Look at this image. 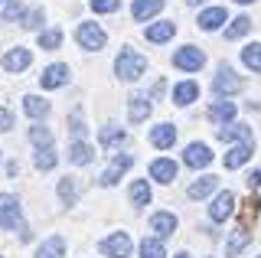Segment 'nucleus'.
I'll use <instances>...</instances> for the list:
<instances>
[{"instance_id": "obj_1", "label": "nucleus", "mask_w": 261, "mask_h": 258, "mask_svg": "<svg viewBox=\"0 0 261 258\" xmlns=\"http://www.w3.org/2000/svg\"><path fill=\"white\" fill-rule=\"evenodd\" d=\"M0 229L20 232V239H30V229L23 222V206L13 193H0Z\"/></svg>"}, {"instance_id": "obj_2", "label": "nucleus", "mask_w": 261, "mask_h": 258, "mask_svg": "<svg viewBox=\"0 0 261 258\" xmlns=\"http://www.w3.org/2000/svg\"><path fill=\"white\" fill-rule=\"evenodd\" d=\"M114 72H118L124 82H137V79L147 72V59L137 49H130V46H124V49L118 53V59H114Z\"/></svg>"}, {"instance_id": "obj_3", "label": "nucleus", "mask_w": 261, "mask_h": 258, "mask_svg": "<svg viewBox=\"0 0 261 258\" xmlns=\"http://www.w3.org/2000/svg\"><path fill=\"white\" fill-rule=\"evenodd\" d=\"M75 39L82 49H105V43H108V36H105V30L98 27V23H82V27L75 30Z\"/></svg>"}, {"instance_id": "obj_4", "label": "nucleus", "mask_w": 261, "mask_h": 258, "mask_svg": "<svg viewBox=\"0 0 261 258\" xmlns=\"http://www.w3.org/2000/svg\"><path fill=\"white\" fill-rule=\"evenodd\" d=\"M173 66L183 69V72H199L202 66H206V53L196 49V46H183V49L173 53Z\"/></svg>"}, {"instance_id": "obj_5", "label": "nucleus", "mask_w": 261, "mask_h": 258, "mask_svg": "<svg viewBox=\"0 0 261 258\" xmlns=\"http://www.w3.org/2000/svg\"><path fill=\"white\" fill-rule=\"evenodd\" d=\"M212 88H216V95H235V92H242V88H245V82H242V75H235V69L222 66V69L216 72Z\"/></svg>"}, {"instance_id": "obj_6", "label": "nucleus", "mask_w": 261, "mask_h": 258, "mask_svg": "<svg viewBox=\"0 0 261 258\" xmlns=\"http://www.w3.org/2000/svg\"><path fill=\"white\" fill-rule=\"evenodd\" d=\"M98 248H101L108 258H127L130 255V236L127 232H111L108 239H101Z\"/></svg>"}, {"instance_id": "obj_7", "label": "nucleus", "mask_w": 261, "mask_h": 258, "mask_svg": "<svg viewBox=\"0 0 261 258\" xmlns=\"http://www.w3.org/2000/svg\"><path fill=\"white\" fill-rule=\"evenodd\" d=\"M235 213V193H219L216 199H212V206H209V219L212 222H225L228 216Z\"/></svg>"}, {"instance_id": "obj_8", "label": "nucleus", "mask_w": 261, "mask_h": 258, "mask_svg": "<svg viewBox=\"0 0 261 258\" xmlns=\"http://www.w3.org/2000/svg\"><path fill=\"white\" fill-rule=\"evenodd\" d=\"M69 66H65V62H53V66L49 69H43V75H39V85L43 88H62L65 82H69Z\"/></svg>"}, {"instance_id": "obj_9", "label": "nucleus", "mask_w": 261, "mask_h": 258, "mask_svg": "<svg viewBox=\"0 0 261 258\" xmlns=\"http://www.w3.org/2000/svg\"><path fill=\"white\" fill-rule=\"evenodd\" d=\"M219 141H235V144H255V131L248 124H222Z\"/></svg>"}, {"instance_id": "obj_10", "label": "nucleus", "mask_w": 261, "mask_h": 258, "mask_svg": "<svg viewBox=\"0 0 261 258\" xmlns=\"http://www.w3.org/2000/svg\"><path fill=\"white\" fill-rule=\"evenodd\" d=\"M130 164H134V157H130V154H121V157H114V160H111V167L101 173V180H98V183H101V187H114V183H118L121 176H124V170H127Z\"/></svg>"}, {"instance_id": "obj_11", "label": "nucleus", "mask_w": 261, "mask_h": 258, "mask_svg": "<svg viewBox=\"0 0 261 258\" xmlns=\"http://www.w3.org/2000/svg\"><path fill=\"white\" fill-rule=\"evenodd\" d=\"M183 164L193 167V170H199V167H209L212 164V150L206 147V144H190L183 154Z\"/></svg>"}, {"instance_id": "obj_12", "label": "nucleus", "mask_w": 261, "mask_h": 258, "mask_svg": "<svg viewBox=\"0 0 261 258\" xmlns=\"http://www.w3.org/2000/svg\"><path fill=\"white\" fill-rule=\"evenodd\" d=\"M147 115H150V98H147V95H130V101H127L130 124H141V121H147Z\"/></svg>"}, {"instance_id": "obj_13", "label": "nucleus", "mask_w": 261, "mask_h": 258, "mask_svg": "<svg viewBox=\"0 0 261 258\" xmlns=\"http://www.w3.org/2000/svg\"><path fill=\"white\" fill-rule=\"evenodd\" d=\"M30 62H33V56H30V49H23V46H16V49H10L4 56L7 72H23V69H30Z\"/></svg>"}, {"instance_id": "obj_14", "label": "nucleus", "mask_w": 261, "mask_h": 258, "mask_svg": "<svg viewBox=\"0 0 261 258\" xmlns=\"http://www.w3.org/2000/svg\"><path fill=\"white\" fill-rule=\"evenodd\" d=\"M150 176L157 183H173L176 180V164H173V160H167V157H157L150 164Z\"/></svg>"}, {"instance_id": "obj_15", "label": "nucleus", "mask_w": 261, "mask_h": 258, "mask_svg": "<svg viewBox=\"0 0 261 258\" xmlns=\"http://www.w3.org/2000/svg\"><path fill=\"white\" fill-rule=\"evenodd\" d=\"M150 229L157 232V239H167L176 232V216L173 213H153L150 216Z\"/></svg>"}, {"instance_id": "obj_16", "label": "nucleus", "mask_w": 261, "mask_h": 258, "mask_svg": "<svg viewBox=\"0 0 261 258\" xmlns=\"http://www.w3.org/2000/svg\"><path fill=\"white\" fill-rule=\"evenodd\" d=\"M251 160V144H235V147H228L225 154V170H239Z\"/></svg>"}, {"instance_id": "obj_17", "label": "nucleus", "mask_w": 261, "mask_h": 258, "mask_svg": "<svg viewBox=\"0 0 261 258\" xmlns=\"http://www.w3.org/2000/svg\"><path fill=\"white\" fill-rule=\"evenodd\" d=\"M176 33V23L173 20H163V23H153V27H147V43H167V39H173Z\"/></svg>"}, {"instance_id": "obj_18", "label": "nucleus", "mask_w": 261, "mask_h": 258, "mask_svg": "<svg viewBox=\"0 0 261 258\" xmlns=\"http://www.w3.org/2000/svg\"><path fill=\"white\" fill-rule=\"evenodd\" d=\"M95 160V147L92 144H85V141H75L69 147V164H75V167H85V164H92Z\"/></svg>"}, {"instance_id": "obj_19", "label": "nucleus", "mask_w": 261, "mask_h": 258, "mask_svg": "<svg viewBox=\"0 0 261 258\" xmlns=\"http://www.w3.org/2000/svg\"><path fill=\"white\" fill-rule=\"evenodd\" d=\"M222 23H225V7H209V10L199 13V30H206V33L219 30Z\"/></svg>"}, {"instance_id": "obj_20", "label": "nucleus", "mask_w": 261, "mask_h": 258, "mask_svg": "<svg viewBox=\"0 0 261 258\" xmlns=\"http://www.w3.org/2000/svg\"><path fill=\"white\" fill-rule=\"evenodd\" d=\"M160 10H163V0H134V7H130V13H134L137 23L150 20L153 13H160Z\"/></svg>"}, {"instance_id": "obj_21", "label": "nucleus", "mask_w": 261, "mask_h": 258, "mask_svg": "<svg viewBox=\"0 0 261 258\" xmlns=\"http://www.w3.org/2000/svg\"><path fill=\"white\" fill-rule=\"evenodd\" d=\"M173 141H176V127L173 124H157V127H153V131H150V144H153V147H173Z\"/></svg>"}, {"instance_id": "obj_22", "label": "nucleus", "mask_w": 261, "mask_h": 258, "mask_svg": "<svg viewBox=\"0 0 261 258\" xmlns=\"http://www.w3.org/2000/svg\"><path fill=\"white\" fill-rule=\"evenodd\" d=\"M248 242H251V232L245 229V225H239V229L228 236V242H225V255H228V258H235L245 245H248Z\"/></svg>"}, {"instance_id": "obj_23", "label": "nucleus", "mask_w": 261, "mask_h": 258, "mask_svg": "<svg viewBox=\"0 0 261 258\" xmlns=\"http://www.w3.org/2000/svg\"><path fill=\"white\" fill-rule=\"evenodd\" d=\"M65 255V239L62 236H49L43 245L36 248V258H62Z\"/></svg>"}, {"instance_id": "obj_24", "label": "nucleus", "mask_w": 261, "mask_h": 258, "mask_svg": "<svg viewBox=\"0 0 261 258\" xmlns=\"http://www.w3.org/2000/svg\"><path fill=\"white\" fill-rule=\"evenodd\" d=\"M216 187H219V176H209V173L199 176L196 183H190V199H206Z\"/></svg>"}, {"instance_id": "obj_25", "label": "nucleus", "mask_w": 261, "mask_h": 258, "mask_svg": "<svg viewBox=\"0 0 261 258\" xmlns=\"http://www.w3.org/2000/svg\"><path fill=\"white\" fill-rule=\"evenodd\" d=\"M23 111H27L30 118H46L49 115V101L46 98H39V95H27V98H23Z\"/></svg>"}, {"instance_id": "obj_26", "label": "nucleus", "mask_w": 261, "mask_h": 258, "mask_svg": "<svg viewBox=\"0 0 261 258\" xmlns=\"http://www.w3.org/2000/svg\"><path fill=\"white\" fill-rule=\"evenodd\" d=\"M196 98H199V85H196V82H179L173 88V101L176 105H193Z\"/></svg>"}, {"instance_id": "obj_27", "label": "nucleus", "mask_w": 261, "mask_h": 258, "mask_svg": "<svg viewBox=\"0 0 261 258\" xmlns=\"http://www.w3.org/2000/svg\"><path fill=\"white\" fill-rule=\"evenodd\" d=\"M209 118L216 121V124H232V118H235V105L232 101H216L209 108Z\"/></svg>"}, {"instance_id": "obj_28", "label": "nucleus", "mask_w": 261, "mask_h": 258, "mask_svg": "<svg viewBox=\"0 0 261 258\" xmlns=\"http://www.w3.org/2000/svg\"><path fill=\"white\" fill-rule=\"evenodd\" d=\"M150 196H153V193H150V183H147V180H134V183H130V203H134V206H147Z\"/></svg>"}, {"instance_id": "obj_29", "label": "nucleus", "mask_w": 261, "mask_h": 258, "mask_svg": "<svg viewBox=\"0 0 261 258\" xmlns=\"http://www.w3.org/2000/svg\"><path fill=\"white\" fill-rule=\"evenodd\" d=\"M79 180H75V176H65V180H59V199H62V203H75V199H79Z\"/></svg>"}, {"instance_id": "obj_30", "label": "nucleus", "mask_w": 261, "mask_h": 258, "mask_svg": "<svg viewBox=\"0 0 261 258\" xmlns=\"http://www.w3.org/2000/svg\"><path fill=\"white\" fill-rule=\"evenodd\" d=\"M124 138H127V134L121 131V127H114V124L101 127V134H98V141H101V147H118V144H124Z\"/></svg>"}, {"instance_id": "obj_31", "label": "nucleus", "mask_w": 261, "mask_h": 258, "mask_svg": "<svg viewBox=\"0 0 261 258\" xmlns=\"http://www.w3.org/2000/svg\"><path fill=\"white\" fill-rule=\"evenodd\" d=\"M242 62L251 72H261V43H248V46H245V49H242Z\"/></svg>"}, {"instance_id": "obj_32", "label": "nucleus", "mask_w": 261, "mask_h": 258, "mask_svg": "<svg viewBox=\"0 0 261 258\" xmlns=\"http://www.w3.org/2000/svg\"><path fill=\"white\" fill-rule=\"evenodd\" d=\"M141 258H167L163 239H144L141 242Z\"/></svg>"}, {"instance_id": "obj_33", "label": "nucleus", "mask_w": 261, "mask_h": 258, "mask_svg": "<svg viewBox=\"0 0 261 258\" xmlns=\"http://www.w3.org/2000/svg\"><path fill=\"white\" fill-rule=\"evenodd\" d=\"M56 160H59V157H56V150H53V147H39V150H36V157H33V164H36V170H53Z\"/></svg>"}, {"instance_id": "obj_34", "label": "nucleus", "mask_w": 261, "mask_h": 258, "mask_svg": "<svg viewBox=\"0 0 261 258\" xmlns=\"http://www.w3.org/2000/svg\"><path fill=\"white\" fill-rule=\"evenodd\" d=\"M59 43H62V30H43V33H39V49H59Z\"/></svg>"}, {"instance_id": "obj_35", "label": "nucleus", "mask_w": 261, "mask_h": 258, "mask_svg": "<svg viewBox=\"0 0 261 258\" xmlns=\"http://www.w3.org/2000/svg\"><path fill=\"white\" fill-rule=\"evenodd\" d=\"M248 30H251V20H248V17H235L232 27L225 30V39H239V36L248 33Z\"/></svg>"}, {"instance_id": "obj_36", "label": "nucleus", "mask_w": 261, "mask_h": 258, "mask_svg": "<svg viewBox=\"0 0 261 258\" xmlns=\"http://www.w3.org/2000/svg\"><path fill=\"white\" fill-rule=\"evenodd\" d=\"M30 141L36 144V147H53V134H49V127H43V124L30 127Z\"/></svg>"}, {"instance_id": "obj_37", "label": "nucleus", "mask_w": 261, "mask_h": 258, "mask_svg": "<svg viewBox=\"0 0 261 258\" xmlns=\"http://www.w3.org/2000/svg\"><path fill=\"white\" fill-rule=\"evenodd\" d=\"M69 131L75 134V141H82V138H85V121H82V111H79V108L69 115Z\"/></svg>"}, {"instance_id": "obj_38", "label": "nucleus", "mask_w": 261, "mask_h": 258, "mask_svg": "<svg viewBox=\"0 0 261 258\" xmlns=\"http://www.w3.org/2000/svg\"><path fill=\"white\" fill-rule=\"evenodd\" d=\"M20 17H23V7H20V0H10V4H4V20L7 23H20Z\"/></svg>"}, {"instance_id": "obj_39", "label": "nucleus", "mask_w": 261, "mask_h": 258, "mask_svg": "<svg viewBox=\"0 0 261 258\" xmlns=\"http://www.w3.org/2000/svg\"><path fill=\"white\" fill-rule=\"evenodd\" d=\"M20 23H23V27H27V30H36L39 23H43V10H23Z\"/></svg>"}, {"instance_id": "obj_40", "label": "nucleus", "mask_w": 261, "mask_h": 258, "mask_svg": "<svg viewBox=\"0 0 261 258\" xmlns=\"http://www.w3.org/2000/svg\"><path fill=\"white\" fill-rule=\"evenodd\" d=\"M121 7V0H92V10L95 13H114Z\"/></svg>"}, {"instance_id": "obj_41", "label": "nucleus", "mask_w": 261, "mask_h": 258, "mask_svg": "<svg viewBox=\"0 0 261 258\" xmlns=\"http://www.w3.org/2000/svg\"><path fill=\"white\" fill-rule=\"evenodd\" d=\"M13 127V115L7 108H0V131H10Z\"/></svg>"}, {"instance_id": "obj_42", "label": "nucleus", "mask_w": 261, "mask_h": 258, "mask_svg": "<svg viewBox=\"0 0 261 258\" xmlns=\"http://www.w3.org/2000/svg\"><path fill=\"white\" fill-rule=\"evenodd\" d=\"M245 183H248V190H258L261 187V170H251L248 176H245Z\"/></svg>"}, {"instance_id": "obj_43", "label": "nucleus", "mask_w": 261, "mask_h": 258, "mask_svg": "<svg viewBox=\"0 0 261 258\" xmlns=\"http://www.w3.org/2000/svg\"><path fill=\"white\" fill-rule=\"evenodd\" d=\"M186 4H190V7H196V4H202V0H186Z\"/></svg>"}, {"instance_id": "obj_44", "label": "nucleus", "mask_w": 261, "mask_h": 258, "mask_svg": "<svg viewBox=\"0 0 261 258\" xmlns=\"http://www.w3.org/2000/svg\"><path fill=\"white\" fill-rule=\"evenodd\" d=\"M235 4H255V0H235Z\"/></svg>"}, {"instance_id": "obj_45", "label": "nucleus", "mask_w": 261, "mask_h": 258, "mask_svg": "<svg viewBox=\"0 0 261 258\" xmlns=\"http://www.w3.org/2000/svg\"><path fill=\"white\" fill-rule=\"evenodd\" d=\"M173 258H190V255H186V252H179V255H173Z\"/></svg>"}, {"instance_id": "obj_46", "label": "nucleus", "mask_w": 261, "mask_h": 258, "mask_svg": "<svg viewBox=\"0 0 261 258\" xmlns=\"http://www.w3.org/2000/svg\"><path fill=\"white\" fill-rule=\"evenodd\" d=\"M4 4H10V0H0V7H4Z\"/></svg>"}, {"instance_id": "obj_47", "label": "nucleus", "mask_w": 261, "mask_h": 258, "mask_svg": "<svg viewBox=\"0 0 261 258\" xmlns=\"http://www.w3.org/2000/svg\"><path fill=\"white\" fill-rule=\"evenodd\" d=\"M258 258H261V255H258Z\"/></svg>"}]
</instances>
